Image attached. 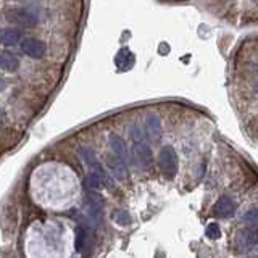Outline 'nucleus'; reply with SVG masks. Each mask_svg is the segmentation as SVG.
Returning <instances> with one entry per match:
<instances>
[{"label":"nucleus","instance_id":"1","mask_svg":"<svg viewBox=\"0 0 258 258\" xmlns=\"http://www.w3.org/2000/svg\"><path fill=\"white\" fill-rule=\"evenodd\" d=\"M158 164H160L162 173L166 178H174L178 173V155L171 145H164L158 155Z\"/></svg>","mask_w":258,"mask_h":258},{"label":"nucleus","instance_id":"2","mask_svg":"<svg viewBox=\"0 0 258 258\" xmlns=\"http://www.w3.org/2000/svg\"><path fill=\"white\" fill-rule=\"evenodd\" d=\"M258 244V229L255 226L240 229L235 235V245L239 252H250Z\"/></svg>","mask_w":258,"mask_h":258},{"label":"nucleus","instance_id":"3","mask_svg":"<svg viewBox=\"0 0 258 258\" xmlns=\"http://www.w3.org/2000/svg\"><path fill=\"white\" fill-rule=\"evenodd\" d=\"M10 23L23 26V27H31L37 24V16L34 13L27 12L24 8H10L7 10V15H5Z\"/></svg>","mask_w":258,"mask_h":258},{"label":"nucleus","instance_id":"4","mask_svg":"<svg viewBox=\"0 0 258 258\" xmlns=\"http://www.w3.org/2000/svg\"><path fill=\"white\" fill-rule=\"evenodd\" d=\"M79 153H81V157H82V160H84V163L87 164V168H89L94 174H97V176H100L103 183H107L108 178H107V174H105V169H103L100 162H98V158H97L95 153L92 152L91 149H87V147H81Z\"/></svg>","mask_w":258,"mask_h":258},{"label":"nucleus","instance_id":"5","mask_svg":"<svg viewBox=\"0 0 258 258\" xmlns=\"http://www.w3.org/2000/svg\"><path fill=\"white\" fill-rule=\"evenodd\" d=\"M133 152H134L136 163L139 164L142 169H149L152 164V150H150V147L145 144V141H137Z\"/></svg>","mask_w":258,"mask_h":258},{"label":"nucleus","instance_id":"6","mask_svg":"<svg viewBox=\"0 0 258 258\" xmlns=\"http://www.w3.org/2000/svg\"><path fill=\"white\" fill-rule=\"evenodd\" d=\"M84 205H86V211L94 221H100L102 219V199L98 197L95 192H89L84 199Z\"/></svg>","mask_w":258,"mask_h":258},{"label":"nucleus","instance_id":"7","mask_svg":"<svg viewBox=\"0 0 258 258\" xmlns=\"http://www.w3.org/2000/svg\"><path fill=\"white\" fill-rule=\"evenodd\" d=\"M21 50L31 58H42L47 52V46L42 41L37 39H27L21 44Z\"/></svg>","mask_w":258,"mask_h":258},{"label":"nucleus","instance_id":"8","mask_svg":"<svg viewBox=\"0 0 258 258\" xmlns=\"http://www.w3.org/2000/svg\"><path fill=\"white\" fill-rule=\"evenodd\" d=\"M108 142H110V149L113 150L115 155L119 157L121 160H124L126 163H128L129 152H128V147H126V142L121 139V137H119L118 134H110Z\"/></svg>","mask_w":258,"mask_h":258},{"label":"nucleus","instance_id":"9","mask_svg":"<svg viewBox=\"0 0 258 258\" xmlns=\"http://www.w3.org/2000/svg\"><path fill=\"white\" fill-rule=\"evenodd\" d=\"M215 213L216 216L228 218L234 213V202L229 195H221L215 204Z\"/></svg>","mask_w":258,"mask_h":258},{"label":"nucleus","instance_id":"10","mask_svg":"<svg viewBox=\"0 0 258 258\" xmlns=\"http://www.w3.org/2000/svg\"><path fill=\"white\" fill-rule=\"evenodd\" d=\"M145 133L152 141H158L162 136V124L158 115H149L145 119Z\"/></svg>","mask_w":258,"mask_h":258},{"label":"nucleus","instance_id":"11","mask_svg":"<svg viewBox=\"0 0 258 258\" xmlns=\"http://www.w3.org/2000/svg\"><path fill=\"white\" fill-rule=\"evenodd\" d=\"M108 168L115 178L118 179H124L128 176V166H126V162L121 160L119 157H110L108 158Z\"/></svg>","mask_w":258,"mask_h":258},{"label":"nucleus","instance_id":"12","mask_svg":"<svg viewBox=\"0 0 258 258\" xmlns=\"http://www.w3.org/2000/svg\"><path fill=\"white\" fill-rule=\"evenodd\" d=\"M20 68V58L12 52L0 50V70L5 71H16Z\"/></svg>","mask_w":258,"mask_h":258},{"label":"nucleus","instance_id":"13","mask_svg":"<svg viewBox=\"0 0 258 258\" xmlns=\"http://www.w3.org/2000/svg\"><path fill=\"white\" fill-rule=\"evenodd\" d=\"M21 41V32L15 27H3L0 29V44L3 46H15Z\"/></svg>","mask_w":258,"mask_h":258},{"label":"nucleus","instance_id":"14","mask_svg":"<svg viewBox=\"0 0 258 258\" xmlns=\"http://www.w3.org/2000/svg\"><path fill=\"white\" fill-rule=\"evenodd\" d=\"M115 63L119 70H129L134 65V55L129 48H121L118 52L117 58H115Z\"/></svg>","mask_w":258,"mask_h":258},{"label":"nucleus","instance_id":"15","mask_svg":"<svg viewBox=\"0 0 258 258\" xmlns=\"http://www.w3.org/2000/svg\"><path fill=\"white\" fill-rule=\"evenodd\" d=\"M86 240H87V233L86 229L82 226L76 228V234H74V247H76V252H82L86 245Z\"/></svg>","mask_w":258,"mask_h":258},{"label":"nucleus","instance_id":"16","mask_svg":"<svg viewBox=\"0 0 258 258\" xmlns=\"http://www.w3.org/2000/svg\"><path fill=\"white\" fill-rule=\"evenodd\" d=\"M242 221L245 224H249V226H258V207L245 211L242 215Z\"/></svg>","mask_w":258,"mask_h":258},{"label":"nucleus","instance_id":"17","mask_svg":"<svg viewBox=\"0 0 258 258\" xmlns=\"http://www.w3.org/2000/svg\"><path fill=\"white\" fill-rule=\"evenodd\" d=\"M102 178L100 176H97V174H94L92 173L91 176H87L86 179H84V186L87 189H91V190H95V189H100L102 188Z\"/></svg>","mask_w":258,"mask_h":258},{"label":"nucleus","instance_id":"18","mask_svg":"<svg viewBox=\"0 0 258 258\" xmlns=\"http://www.w3.org/2000/svg\"><path fill=\"white\" fill-rule=\"evenodd\" d=\"M207 237L213 239V240L221 237V229H219V226L216 223H211V224H208L207 226Z\"/></svg>","mask_w":258,"mask_h":258},{"label":"nucleus","instance_id":"19","mask_svg":"<svg viewBox=\"0 0 258 258\" xmlns=\"http://www.w3.org/2000/svg\"><path fill=\"white\" fill-rule=\"evenodd\" d=\"M113 216H115V219H117V223L121 224V226L131 224V216H129V213H126V210H118Z\"/></svg>","mask_w":258,"mask_h":258},{"label":"nucleus","instance_id":"20","mask_svg":"<svg viewBox=\"0 0 258 258\" xmlns=\"http://www.w3.org/2000/svg\"><path fill=\"white\" fill-rule=\"evenodd\" d=\"M5 87H7V82H5V79L2 78V76H0V92H2Z\"/></svg>","mask_w":258,"mask_h":258},{"label":"nucleus","instance_id":"21","mask_svg":"<svg viewBox=\"0 0 258 258\" xmlns=\"http://www.w3.org/2000/svg\"><path fill=\"white\" fill-rule=\"evenodd\" d=\"M254 91L258 94V82H255V86H254Z\"/></svg>","mask_w":258,"mask_h":258},{"label":"nucleus","instance_id":"22","mask_svg":"<svg viewBox=\"0 0 258 258\" xmlns=\"http://www.w3.org/2000/svg\"><path fill=\"white\" fill-rule=\"evenodd\" d=\"M255 71H257V73H258V65H257V68H255Z\"/></svg>","mask_w":258,"mask_h":258},{"label":"nucleus","instance_id":"23","mask_svg":"<svg viewBox=\"0 0 258 258\" xmlns=\"http://www.w3.org/2000/svg\"><path fill=\"white\" fill-rule=\"evenodd\" d=\"M257 2H258V0H257Z\"/></svg>","mask_w":258,"mask_h":258}]
</instances>
